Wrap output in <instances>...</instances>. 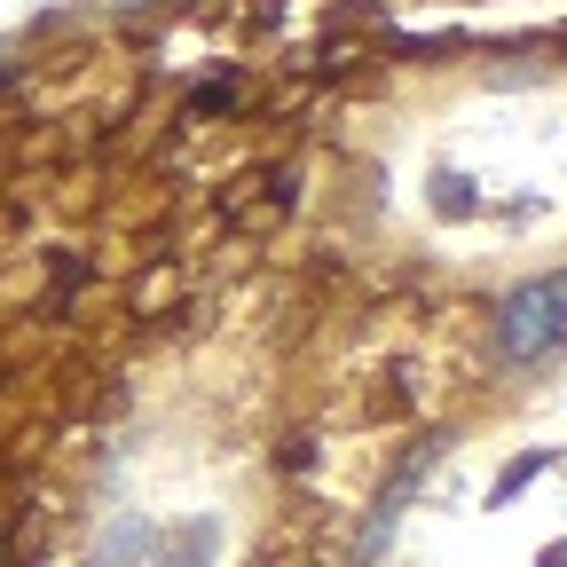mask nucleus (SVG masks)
<instances>
[{
	"instance_id": "1",
	"label": "nucleus",
	"mask_w": 567,
	"mask_h": 567,
	"mask_svg": "<svg viewBox=\"0 0 567 567\" xmlns=\"http://www.w3.org/2000/svg\"><path fill=\"white\" fill-rule=\"evenodd\" d=\"M567 339V276H551V284H528V292L505 308V354H544V347H559Z\"/></svg>"
}]
</instances>
